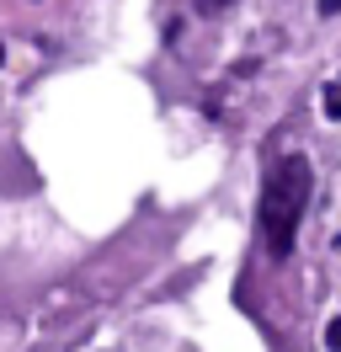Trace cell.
<instances>
[{
    "label": "cell",
    "instance_id": "cell-3",
    "mask_svg": "<svg viewBox=\"0 0 341 352\" xmlns=\"http://www.w3.org/2000/svg\"><path fill=\"white\" fill-rule=\"evenodd\" d=\"M325 347H331V352H341V315L331 320V326H325Z\"/></svg>",
    "mask_w": 341,
    "mask_h": 352
},
{
    "label": "cell",
    "instance_id": "cell-2",
    "mask_svg": "<svg viewBox=\"0 0 341 352\" xmlns=\"http://www.w3.org/2000/svg\"><path fill=\"white\" fill-rule=\"evenodd\" d=\"M325 118H341V80L325 86Z\"/></svg>",
    "mask_w": 341,
    "mask_h": 352
},
{
    "label": "cell",
    "instance_id": "cell-5",
    "mask_svg": "<svg viewBox=\"0 0 341 352\" xmlns=\"http://www.w3.org/2000/svg\"><path fill=\"white\" fill-rule=\"evenodd\" d=\"M315 6H320V16H336L341 11V0H315Z\"/></svg>",
    "mask_w": 341,
    "mask_h": 352
},
{
    "label": "cell",
    "instance_id": "cell-6",
    "mask_svg": "<svg viewBox=\"0 0 341 352\" xmlns=\"http://www.w3.org/2000/svg\"><path fill=\"white\" fill-rule=\"evenodd\" d=\"M0 65H6V48H0Z\"/></svg>",
    "mask_w": 341,
    "mask_h": 352
},
{
    "label": "cell",
    "instance_id": "cell-1",
    "mask_svg": "<svg viewBox=\"0 0 341 352\" xmlns=\"http://www.w3.org/2000/svg\"><path fill=\"white\" fill-rule=\"evenodd\" d=\"M309 187H315V171L304 155H277L267 166V182H261V198H256V230H261V245L272 262H288L298 245V224H304V208H309Z\"/></svg>",
    "mask_w": 341,
    "mask_h": 352
},
{
    "label": "cell",
    "instance_id": "cell-4",
    "mask_svg": "<svg viewBox=\"0 0 341 352\" xmlns=\"http://www.w3.org/2000/svg\"><path fill=\"white\" fill-rule=\"evenodd\" d=\"M234 0H197V11H203V16H219V11H230Z\"/></svg>",
    "mask_w": 341,
    "mask_h": 352
}]
</instances>
